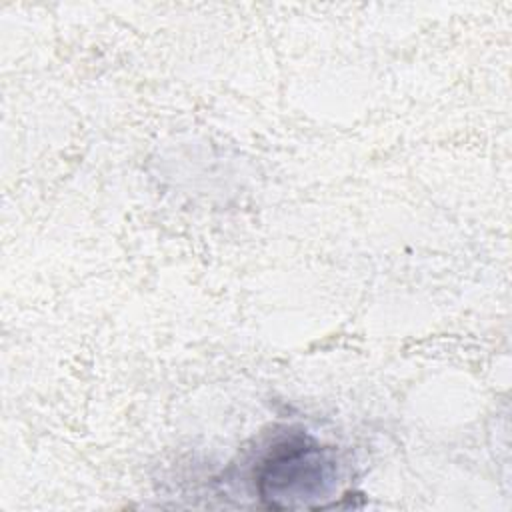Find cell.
Instances as JSON below:
<instances>
[{"label": "cell", "mask_w": 512, "mask_h": 512, "mask_svg": "<svg viewBox=\"0 0 512 512\" xmlns=\"http://www.w3.org/2000/svg\"><path fill=\"white\" fill-rule=\"evenodd\" d=\"M336 480L330 452L306 438L280 442L258 472V492L276 510L314 508V500L328 496Z\"/></svg>", "instance_id": "obj_1"}]
</instances>
